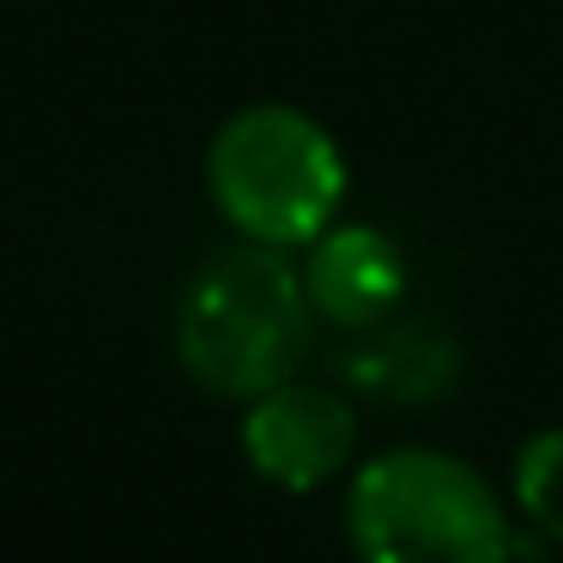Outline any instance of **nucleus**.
Returning <instances> with one entry per match:
<instances>
[{"instance_id":"f257e3e1","label":"nucleus","mask_w":563,"mask_h":563,"mask_svg":"<svg viewBox=\"0 0 563 563\" xmlns=\"http://www.w3.org/2000/svg\"><path fill=\"white\" fill-rule=\"evenodd\" d=\"M316 303L291 249L243 243L207 255L176 291L170 345L183 376L212 400L249 406L255 394L303 376L316 352Z\"/></svg>"},{"instance_id":"39448f33","label":"nucleus","mask_w":563,"mask_h":563,"mask_svg":"<svg viewBox=\"0 0 563 563\" xmlns=\"http://www.w3.org/2000/svg\"><path fill=\"white\" fill-rule=\"evenodd\" d=\"M297 255H303L297 261L303 291L328 328L369 333V328L400 316V303L412 297V261H406V249L382 224H340L333 219Z\"/></svg>"},{"instance_id":"f03ea898","label":"nucleus","mask_w":563,"mask_h":563,"mask_svg":"<svg viewBox=\"0 0 563 563\" xmlns=\"http://www.w3.org/2000/svg\"><path fill=\"white\" fill-rule=\"evenodd\" d=\"M345 545L357 563H509L503 490L454 449L400 442L345 478Z\"/></svg>"},{"instance_id":"0eeeda50","label":"nucleus","mask_w":563,"mask_h":563,"mask_svg":"<svg viewBox=\"0 0 563 563\" xmlns=\"http://www.w3.org/2000/svg\"><path fill=\"white\" fill-rule=\"evenodd\" d=\"M509 497L551 545H563V424H545L515 449Z\"/></svg>"},{"instance_id":"7ed1b4c3","label":"nucleus","mask_w":563,"mask_h":563,"mask_svg":"<svg viewBox=\"0 0 563 563\" xmlns=\"http://www.w3.org/2000/svg\"><path fill=\"white\" fill-rule=\"evenodd\" d=\"M207 200L243 243L309 249L345 207V152L297 103H243L219 122L200 158Z\"/></svg>"},{"instance_id":"20e7f679","label":"nucleus","mask_w":563,"mask_h":563,"mask_svg":"<svg viewBox=\"0 0 563 563\" xmlns=\"http://www.w3.org/2000/svg\"><path fill=\"white\" fill-rule=\"evenodd\" d=\"M357 437H364L357 406L340 388H321L303 376L255 394L243 406V424H236L249 473L267 478L273 490H291V497H309L340 473H352Z\"/></svg>"},{"instance_id":"423d86ee","label":"nucleus","mask_w":563,"mask_h":563,"mask_svg":"<svg viewBox=\"0 0 563 563\" xmlns=\"http://www.w3.org/2000/svg\"><path fill=\"white\" fill-rule=\"evenodd\" d=\"M364 340L369 345L345 364V376L364 394H382V400H394V406H424L430 394L449 388L454 345L437 340L430 328H394V321H382Z\"/></svg>"}]
</instances>
